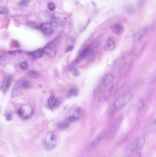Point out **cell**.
I'll return each instance as SVG.
<instances>
[{"label":"cell","mask_w":156,"mask_h":157,"mask_svg":"<svg viewBox=\"0 0 156 157\" xmlns=\"http://www.w3.org/2000/svg\"><path fill=\"white\" fill-rule=\"evenodd\" d=\"M132 97L131 94L125 93L118 97L114 102V107L116 110H120L128 104Z\"/></svg>","instance_id":"6da1fadb"},{"label":"cell","mask_w":156,"mask_h":157,"mask_svg":"<svg viewBox=\"0 0 156 157\" xmlns=\"http://www.w3.org/2000/svg\"><path fill=\"white\" fill-rule=\"evenodd\" d=\"M43 50H44V53L49 57H55L57 51L56 43L54 41L49 42L45 46Z\"/></svg>","instance_id":"7a4b0ae2"},{"label":"cell","mask_w":156,"mask_h":157,"mask_svg":"<svg viewBox=\"0 0 156 157\" xmlns=\"http://www.w3.org/2000/svg\"><path fill=\"white\" fill-rule=\"evenodd\" d=\"M11 79L10 77L4 78L1 86V90L3 94H6L9 91L11 86Z\"/></svg>","instance_id":"3957f363"},{"label":"cell","mask_w":156,"mask_h":157,"mask_svg":"<svg viewBox=\"0 0 156 157\" xmlns=\"http://www.w3.org/2000/svg\"><path fill=\"white\" fill-rule=\"evenodd\" d=\"M42 32L45 35H49L53 33V29L51 24L49 23H44L40 27Z\"/></svg>","instance_id":"277c9868"},{"label":"cell","mask_w":156,"mask_h":157,"mask_svg":"<svg viewBox=\"0 0 156 157\" xmlns=\"http://www.w3.org/2000/svg\"><path fill=\"white\" fill-rule=\"evenodd\" d=\"M106 130H102L98 135L97 136L95 137L94 141H92V142L91 143L92 147H94L99 145V143L103 139V137L105 136V135Z\"/></svg>","instance_id":"5b68a950"},{"label":"cell","mask_w":156,"mask_h":157,"mask_svg":"<svg viewBox=\"0 0 156 157\" xmlns=\"http://www.w3.org/2000/svg\"><path fill=\"white\" fill-rule=\"evenodd\" d=\"M22 81L19 80L17 82L13 87L12 90V98L17 97L20 94L22 88Z\"/></svg>","instance_id":"8992f818"},{"label":"cell","mask_w":156,"mask_h":157,"mask_svg":"<svg viewBox=\"0 0 156 157\" xmlns=\"http://www.w3.org/2000/svg\"><path fill=\"white\" fill-rule=\"evenodd\" d=\"M28 54L31 56L33 59L36 60L42 57L44 54V50L43 48H40L34 52H28Z\"/></svg>","instance_id":"52a82bcc"},{"label":"cell","mask_w":156,"mask_h":157,"mask_svg":"<svg viewBox=\"0 0 156 157\" xmlns=\"http://www.w3.org/2000/svg\"><path fill=\"white\" fill-rule=\"evenodd\" d=\"M146 31H147V29L145 28H142L137 31L134 35L133 38V41L135 42L140 40L145 35Z\"/></svg>","instance_id":"ba28073f"},{"label":"cell","mask_w":156,"mask_h":157,"mask_svg":"<svg viewBox=\"0 0 156 157\" xmlns=\"http://www.w3.org/2000/svg\"><path fill=\"white\" fill-rule=\"evenodd\" d=\"M114 80V76L112 74H106L103 78L102 82L103 86H107L111 83Z\"/></svg>","instance_id":"9c48e42d"},{"label":"cell","mask_w":156,"mask_h":157,"mask_svg":"<svg viewBox=\"0 0 156 157\" xmlns=\"http://www.w3.org/2000/svg\"><path fill=\"white\" fill-rule=\"evenodd\" d=\"M112 30L117 35H121L124 32V28L122 25L116 24L111 27Z\"/></svg>","instance_id":"30bf717a"},{"label":"cell","mask_w":156,"mask_h":157,"mask_svg":"<svg viewBox=\"0 0 156 157\" xmlns=\"http://www.w3.org/2000/svg\"><path fill=\"white\" fill-rule=\"evenodd\" d=\"M57 99L56 97L53 95L51 96L48 99V106L50 108H53L55 107L56 104H57Z\"/></svg>","instance_id":"8fae6325"},{"label":"cell","mask_w":156,"mask_h":157,"mask_svg":"<svg viewBox=\"0 0 156 157\" xmlns=\"http://www.w3.org/2000/svg\"><path fill=\"white\" fill-rule=\"evenodd\" d=\"M68 69L69 71L71 72V74L75 77H78L80 74V73L79 70L74 66H70L69 67Z\"/></svg>","instance_id":"7c38bea8"},{"label":"cell","mask_w":156,"mask_h":157,"mask_svg":"<svg viewBox=\"0 0 156 157\" xmlns=\"http://www.w3.org/2000/svg\"><path fill=\"white\" fill-rule=\"evenodd\" d=\"M28 74L29 76L34 79H37L40 77V75L38 71L34 70H31L29 71L28 73Z\"/></svg>","instance_id":"4fadbf2b"},{"label":"cell","mask_w":156,"mask_h":157,"mask_svg":"<svg viewBox=\"0 0 156 157\" xmlns=\"http://www.w3.org/2000/svg\"><path fill=\"white\" fill-rule=\"evenodd\" d=\"M108 48L111 50H113L115 47V39L114 37H111L108 39Z\"/></svg>","instance_id":"5bb4252c"},{"label":"cell","mask_w":156,"mask_h":157,"mask_svg":"<svg viewBox=\"0 0 156 157\" xmlns=\"http://www.w3.org/2000/svg\"><path fill=\"white\" fill-rule=\"evenodd\" d=\"M126 80L125 78H121L120 79L117 81V83L116 84V88L117 89H120L121 87H122L124 85L125 83Z\"/></svg>","instance_id":"9a60e30c"},{"label":"cell","mask_w":156,"mask_h":157,"mask_svg":"<svg viewBox=\"0 0 156 157\" xmlns=\"http://www.w3.org/2000/svg\"><path fill=\"white\" fill-rule=\"evenodd\" d=\"M58 128L60 129H66L70 126V124L68 123H59L57 125Z\"/></svg>","instance_id":"2e32d148"},{"label":"cell","mask_w":156,"mask_h":157,"mask_svg":"<svg viewBox=\"0 0 156 157\" xmlns=\"http://www.w3.org/2000/svg\"><path fill=\"white\" fill-rule=\"evenodd\" d=\"M145 143V139L144 137H142L141 139H138V146H137V150H141L142 149Z\"/></svg>","instance_id":"e0dca14e"},{"label":"cell","mask_w":156,"mask_h":157,"mask_svg":"<svg viewBox=\"0 0 156 157\" xmlns=\"http://www.w3.org/2000/svg\"><path fill=\"white\" fill-rule=\"evenodd\" d=\"M90 52V49L89 48H86L84 50H83L81 53V57H82V58H84L89 54Z\"/></svg>","instance_id":"ac0fdd59"},{"label":"cell","mask_w":156,"mask_h":157,"mask_svg":"<svg viewBox=\"0 0 156 157\" xmlns=\"http://www.w3.org/2000/svg\"><path fill=\"white\" fill-rule=\"evenodd\" d=\"M28 26L30 27V28L34 29H39V26L37 24L35 23V22H33V21H29L28 22L27 24Z\"/></svg>","instance_id":"d6986e66"},{"label":"cell","mask_w":156,"mask_h":157,"mask_svg":"<svg viewBox=\"0 0 156 157\" xmlns=\"http://www.w3.org/2000/svg\"><path fill=\"white\" fill-rule=\"evenodd\" d=\"M78 90L76 88H72L69 91V94L71 96H76L78 94Z\"/></svg>","instance_id":"ffe728a7"},{"label":"cell","mask_w":156,"mask_h":157,"mask_svg":"<svg viewBox=\"0 0 156 157\" xmlns=\"http://www.w3.org/2000/svg\"><path fill=\"white\" fill-rule=\"evenodd\" d=\"M20 67L23 70H27L29 69V65L26 61H23L20 64Z\"/></svg>","instance_id":"44dd1931"},{"label":"cell","mask_w":156,"mask_h":157,"mask_svg":"<svg viewBox=\"0 0 156 157\" xmlns=\"http://www.w3.org/2000/svg\"><path fill=\"white\" fill-rule=\"evenodd\" d=\"M22 89H27L30 86L29 83L27 80H23L22 81Z\"/></svg>","instance_id":"7402d4cb"},{"label":"cell","mask_w":156,"mask_h":157,"mask_svg":"<svg viewBox=\"0 0 156 157\" xmlns=\"http://www.w3.org/2000/svg\"><path fill=\"white\" fill-rule=\"evenodd\" d=\"M48 8L50 11H53L56 8V6L53 2H50L48 4Z\"/></svg>","instance_id":"603a6c76"},{"label":"cell","mask_w":156,"mask_h":157,"mask_svg":"<svg viewBox=\"0 0 156 157\" xmlns=\"http://www.w3.org/2000/svg\"><path fill=\"white\" fill-rule=\"evenodd\" d=\"M18 115L20 116V117H23V118H26V115H25V111L24 109H23V108H20L18 112Z\"/></svg>","instance_id":"cb8c5ba5"},{"label":"cell","mask_w":156,"mask_h":157,"mask_svg":"<svg viewBox=\"0 0 156 157\" xmlns=\"http://www.w3.org/2000/svg\"><path fill=\"white\" fill-rule=\"evenodd\" d=\"M22 51L21 50H16V51H9L8 53L10 55H17L22 53Z\"/></svg>","instance_id":"d4e9b609"},{"label":"cell","mask_w":156,"mask_h":157,"mask_svg":"<svg viewBox=\"0 0 156 157\" xmlns=\"http://www.w3.org/2000/svg\"><path fill=\"white\" fill-rule=\"evenodd\" d=\"M61 22V20L60 19L56 18L52 21V25L55 26H58L60 25Z\"/></svg>","instance_id":"484cf974"},{"label":"cell","mask_w":156,"mask_h":157,"mask_svg":"<svg viewBox=\"0 0 156 157\" xmlns=\"http://www.w3.org/2000/svg\"><path fill=\"white\" fill-rule=\"evenodd\" d=\"M78 119V117L77 115H73L69 117L68 120L70 122H74V121L77 120Z\"/></svg>","instance_id":"4316f807"},{"label":"cell","mask_w":156,"mask_h":157,"mask_svg":"<svg viewBox=\"0 0 156 157\" xmlns=\"http://www.w3.org/2000/svg\"><path fill=\"white\" fill-rule=\"evenodd\" d=\"M125 7H126V11H127V12H128L130 13H133L134 12V8L130 6H127Z\"/></svg>","instance_id":"83f0119b"},{"label":"cell","mask_w":156,"mask_h":157,"mask_svg":"<svg viewBox=\"0 0 156 157\" xmlns=\"http://www.w3.org/2000/svg\"><path fill=\"white\" fill-rule=\"evenodd\" d=\"M143 107H144V103H143V102L141 101H140L139 102V103H138V105H137V108H138V109H139V110H141V109H142V108H143Z\"/></svg>","instance_id":"f1b7e54d"},{"label":"cell","mask_w":156,"mask_h":157,"mask_svg":"<svg viewBox=\"0 0 156 157\" xmlns=\"http://www.w3.org/2000/svg\"><path fill=\"white\" fill-rule=\"evenodd\" d=\"M29 0H23L20 2V5L22 6H25L29 3Z\"/></svg>","instance_id":"f546056e"},{"label":"cell","mask_w":156,"mask_h":157,"mask_svg":"<svg viewBox=\"0 0 156 157\" xmlns=\"http://www.w3.org/2000/svg\"><path fill=\"white\" fill-rule=\"evenodd\" d=\"M7 13L6 10L1 7H0V14H7Z\"/></svg>","instance_id":"4dcf8cb0"},{"label":"cell","mask_w":156,"mask_h":157,"mask_svg":"<svg viewBox=\"0 0 156 157\" xmlns=\"http://www.w3.org/2000/svg\"><path fill=\"white\" fill-rule=\"evenodd\" d=\"M51 141H55L56 140V136L55 134H52L51 135V137H50Z\"/></svg>","instance_id":"1f68e13d"},{"label":"cell","mask_w":156,"mask_h":157,"mask_svg":"<svg viewBox=\"0 0 156 157\" xmlns=\"http://www.w3.org/2000/svg\"><path fill=\"white\" fill-rule=\"evenodd\" d=\"M12 118V116L11 114H7L6 115V119L7 121H10Z\"/></svg>","instance_id":"d6a6232c"},{"label":"cell","mask_w":156,"mask_h":157,"mask_svg":"<svg viewBox=\"0 0 156 157\" xmlns=\"http://www.w3.org/2000/svg\"><path fill=\"white\" fill-rule=\"evenodd\" d=\"M73 46H69L68 47H67V52H70L71 51H72V50L73 49Z\"/></svg>","instance_id":"836d02e7"},{"label":"cell","mask_w":156,"mask_h":157,"mask_svg":"<svg viewBox=\"0 0 156 157\" xmlns=\"http://www.w3.org/2000/svg\"><path fill=\"white\" fill-rule=\"evenodd\" d=\"M127 157H136L135 155H134V154H132V153H131V154H130V155H129Z\"/></svg>","instance_id":"e575fe53"},{"label":"cell","mask_w":156,"mask_h":157,"mask_svg":"<svg viewBox=\"0 0 156 157\" xmlns=\"http://www.w3.org/2000/svg\"><path fill=\"white\" fill-rule=\"evenodd\" d=\"M1 57H2V56L0 55V59H1Z\"/></svg>","instance_id":"d590c367"}]
</instances>
